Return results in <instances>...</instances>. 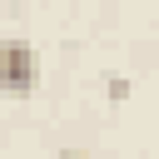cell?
Listing matches in <instances>:
<instances>
[{
    "mask_svg": "<svg viewBox=\"0 0 159 159\" xmlns=\"http://www.w3.org/2000/svg\"><path fill=\"white\" fill-rule=\"evenodd\" d=\"M40 80V55L30 40L5 35L0 40V94H30Z\"/></svg>",
    "mask_w": 159,
    "mask_h": 159,
    "instance_id": "6da1fadb",
    "label": "cell"
},
{
    "mask_svg": "<svg viewBox=\"0 0 159 159\" xmlns=\"http://www.w3.org/2000/svg\"><path fill=\"white\" fill-rule=\"evenodd\" d=\"M104 94L109 99H129V80L124 75H104Z\"/></svg>",
    "mask_w": 159,
    "mask_h": 159,
    "instance_id": "7a4b0ae2",
    "label": "cell"
}]
</instances>
